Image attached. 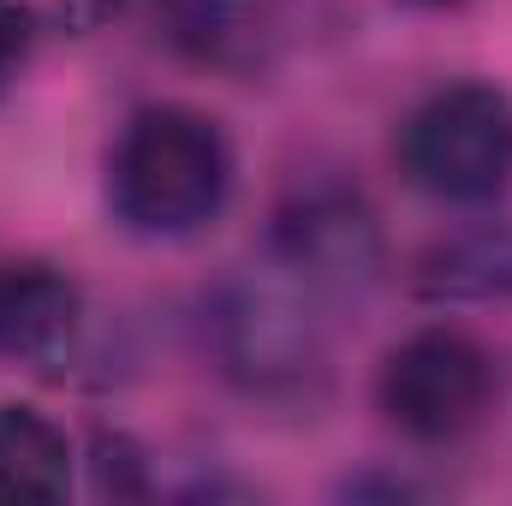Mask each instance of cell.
I'll return each mask as SVG.
<instances>
[{"label": "cell", "mask_w": 512, "mask_h": 506, "mask_svg": "<svg viewBox=\"0 0 512 506\" xmlns=\"http://www.w3.org/2000/svg\"><path fill=\"white\" fill-rule=\"evenodd\" d=\"M233 197V143L185 102H149L108 155V209L143 239H185Z\"/></svg>", "instance_id": "obj_1"}, {"label": "cell", "mask_w": 512, "mask_h": 506, "mask_svg": "<svg viewBox=\"0 0 512 506\" xmlns=\"http://www.w3.org/2000/svg\"><path fill=\"white\" fill-rule=\"evenodd\" d=\"M328 322H334V298L310 286L298 268H286L280 256L239 268L209 310L221 370L262 399L310 393V381L328 370Z\"/></svg>", "instance_id": "obj_2"}, {"label": "cell", "mask_w": 512, "mask_h": 506, "mask_svg": "<svg viewBox=\"0 0 512 506\" xmlns=\"http://www.w3.org/2000/svg\"><path fill=\"white\" fill-rule=\"evenodd\" d=\"M399 173L435 203H495L512 185V96L495 84H441L399 126Z\"/></svg>", "instance_id": "obj_3"}, {"label": "cell", "mask_w": 512, "mask_h": 506, "mask_svg": "<svg viewBox=\"0 0 512 506\" xmlns=\"http://www.w3.org/2000/svg\"><path fill=\"white\" fill-rule=\"evenodd\" d=\"M376 405L411 441H459L495 405V358L465 328H417L382 358Z\"/></svg>", "instance_id": "obj_4"}, {"label": "cell", "mask_w": 512, "mask_h": 506, "mask_svg": "<svg viewBox=\"0 0 512 506\" xmlns=\"http://www.w3.org/2000/svg\"><path fill=\"white\" fill-rule=\"evenodd\" d=\"M268 256H280L310 286H322L334 304H346L382 280V227L358 191L316 185V191H298L274 215Z\"/></svg>", "instance_id": "obj_5"}, {"label": "cell", "mask_w": 512, "mask_h": 506, "mask_svg": "<svg viewBox=\"0 0 512 506\" xmlns=\"http://www.w3.org/2000/svg\"><path fill=\"white\" fill-rule=\"evenodd\" d=\"M84 328V292L66 268L42 256L0 262V364L54 370Z\"/></svg>", "instance_id": "obj_6"}, {"label": "cell", "mask_w": 512, "mask_h": 506, "mask_svg": "<svg viewBox=\"0 0 512 506\" xmlns=\"http://www.w3.org/2000/svg\"><path fill=\"white\" fill-rule=\"evenodd\" d=\"M167 42L221 78H256L280 60L286 0H161Z\"/></svg>", "instance_id": "obj_7"}, {"label": "cell", "mask_w": 512, "mask_h": 506, "mask_svg": "<svg viewBox=\"0 0 512 506\" xmlns=\"http://www.w3.org/2000/svg\"><path fill=\"white\" fill-rule=\"evenodd\" d=\"M411 292L429 304H501V298H512V215L435 239L417 256Z\"/></svg>", "instance_id": "obj_8"}, {"label": "cell", "mask_w": 512, "mask_h": 506, "mask_svg": "<svg viewBox=\"0 0 512 506\" xmlns=\"http://www.w3.org/2000/svg\"><path fill=\"white\" fill-rule=\"evenodd\" d=\"M72 489V441L36 405H0V506L66 501Z\"/></svg>", "instance_id": "obj_9"}, {"label": "cell", "mask_w": 512, "mask_h": 506, "mask_svg": "<svg viewBox=\"0 0 512 506\" xmlns=\"http://www.w3.org/2000/svg\"><path fill=\"white\" fill-rule=\"evenodd\" d=\"M96 489L102 495H149V477H143V447L131 435H96Z\"/></svg>", "instance_id": "obj_10"}, {"label": "cell", "mask_w": 512, "mask_h": 506, "mask_svg": "<svg viewBox=\"0 0 512 506\" xmlns=\"http://www.w3.org/2000/svg\"><path fill=\"white\" fill-rule=\"evenodd\" d=\"M30 48H36V18H30V6H24V0H0V96L18 84Z\"/></svg>", "instance_id": "obj_11"}, {"label": "cell", "mask_w": 512, "mask_h": 506, "mask_svg": "<svg viewBox=\"0 0 512 506\" xmlns=\"http://www.w3.org/2000/svg\"><path fill=\"white\" fill-rule=\"evenodd\" d=\"M131 0H60V24L66 30H78V36H90V30H102L108 18H120Z\"/></svg>", "instance_id": "obj_12"}, {"label": "cell", "mask_w": 512, "mask_h": 506, "mask_svg": "<svg viewBox=\"0 0 512 506\" xmlns=\"http://www.w3.org/2000/svg\"><path fill=\"white\" fill-rule=\"evenodd\" d=\"M393 6H411V12H453V6H465V0H393Z\"/></svg>", "instance_id": "obj_13"}]
</instances>
